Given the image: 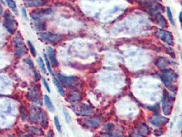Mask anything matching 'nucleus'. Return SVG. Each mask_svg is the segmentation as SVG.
<instances>
[{"label":"nucleus","instance_id":"6","mask_svg":"<svg viewBox=\"0 0 182 137\" xmlns=\"http://www.w3.org/2000/svg\"><path fill=\"white\" fill-rule=\"evenodd\" d=\"M173 109V99L165 91L164 93V97L162 99V110L163 112L165 115H170Z\"/></svg>","mask_w":182,"mask_h":137},{"label":"nucleus","instance_id":"25","mask_svg":"<svg viewBox=\"0 0 182 137\" xmlns=\"http://www.w3.org/2000/svg\"><path fill=\"white\" fill-rule=\"evenodd\" d=\"M54 123H55V125H56V128L58 131L59 132H61V131H62L61 125H60L59 120H58V118L57 117V116H55L54 117Z\"/></svg>","mask_w":182,"mask_h":137},{"label":"nucleus","instance_id":"4","mask_svg":"<svg viewBox=\"0 0 182 137\" xmlns=\"http://www.w3.org/2000/svg\"><path fill=\"white\" fill-rule=\"evenodd\" d=\"M14 43H15V56L16 57L22 56L27 52V47L25 43H24L23 38L19 32L15 37Z\"/></svg>","mask_w":182,"mask_h":137},{"label":"nucleus","instance_id":"7","mask_svg":"<svg viewBox=\"0 0 182 137\" xmlns=\"http://www.w3.org/2000/svg\"><path fill=\"white\" fill-rule=\"evenodd\" d=\"M57 78L60 83L65 87L71 88L76 85L78 82V78L74 76H64L62 74H58Z\"/></svg>","mask_w":182,"mask_h":137},{"label":"nucleus","instance_id":"35","mask_svg":"<svg viewBox=\"0 0 182 137\" xmlns=\"http://www.w3.org/2000/svg\"><path fill=\"white\" fill-rule=\"evenodd\" d=\"M133 137H146V136H145L142 135H136L133 136Z\"/></svg>","mask_w":182,"mask_h":137},{"label":"nucleus","instance_id":"16","mask_svg":"<svg viewBox=\"0 0 182 137\" xmlns=\"http://www.w3.org/2000/svg\"><path fill=\"white\" fill-rule=\"evenodd\" d=\"M53 83L57 88V90H58V92H59V93L62 96H64V91L63 87L61 86V84L60 83V82L58 81V79H56V78H53Z\"/></svg>","mask_w":182,"mask_h":137},{"label":"nucleus","instance_id":"3","mask_svg":"<svg viewBox=\"0 0 182 137\" xmlns=\"http://www.w3.org/2000/svg\"><path fill=\"white\" fill-rule=\"evenodd\" d=\"M37 36L42 42L49 44H56L63 39L60 34L51 32H39L37 33Z\"/></svg>","mask_w":182,"mask_h":137},{"label":"nucleus","instance_id":"23","mask_svg":"<svg viewBox=\"0 0 182 137\" xmlns=\"http://www.w3.org/2000/svg\"><path fill=\"white\" fill-rule=\"evenodd\" d=\"M27 44H28L29 49L30 50L31 54H32V56L35 57L36 56V51L35 50V48H34L33 45L32 43H31L30 41H28V42H27Z\"/></svg>","mask_w":182,"mask_h":137},{"label":"nucleus","instance_id":"8","mask_svg":"<svg viewBox=\"0 0 182 137\" xmlns=\"http://www.w3.org/2000/svg\"><path fill=\"white\" fill-rule=\"evenodd\" d=\"M156 35L157 37H158L159 39L163 40L164 42L170 45H173L174 39L173 34L170 32H169V31L164 30H157V32H156Z\"/></svg>","mask_w":182,"mask_h":137},{"label":"nucleus","instance_id":"27","mask_svg":"<svg viewBox=\"0 0 182 137\" xmlns=\"http://www.w3.org/2000/svg\"><path fill=\"white\" fill-rule=\"evenodd\" d=\"M167 15H168V17H169V20L170 21L171 23H172L173 25H175V21H174V19H173V14H172V12H171V10H170L169 8H167Z\"/></svg>","mask_w":182,"mask_h":137},{"label":"nucleus","instance_id":"5","mask_svg":"<svg viewBox=\"0 0 182 137\" xmlns=\"http://www.w3.org/2000/svg\"><path fill=\"white\" fill-rule=\"evenodd\" d=\"M3 26L10 34L15 33L17 27V22L12 15V14L8 11L6 12L4 14Z\"/></svg>","mask_w":182,"mask_h":137},{"label":"nucleus","instance_id":"22","mask_svg":"<svg viewBox=\"0 0 182 137\" xmlns=\"http://www.w3.org/2000/svg\"><path fill=\"white\" fill-rule=\"evenodd\" d=\"M103 128L106 132H112L114 130V125L112 123H108V124L104 125Z\"/></svg>","mask_w":182,"mask_h":137},{"label":"nucleus","instance_id":"18","mask_svg":"<svg viewBox=\"0 0 182 137\" xmlns=\"http://www.w3.org/2000/svg\"><path fill=\"white\" fill-rule=\"evenodd\" d=\"M168 64H169V62L165 58H162L157 62V66L162 69H166V68Z\"/></svg>","mask_w":182,"mask_h":137},{"label":"nucleus","instance_id":"30","mask_svg":"<svg viewBox=\"0 0 182 137\" xmlns=\"http://www.w3.org/2000/svg\"><path fill=\"white\" fill-rule=\"evenodd\" d=\"M43 84H44V87L46 88L47 91L48 92H50V88H49V85H48L47 81L45 80V79H44V78H43Z\"/></svg>","mask_w":182,"mask_h":137},{"label":"nucleus","instance_id":"12","mask_svg":"<svg viewBox=\"0 0 182 137\" xmlns=\"http://www.w3.org/2000/svg\"><path fill=\"white\" fill-rule=\"evenodd\" d=\"M26 130L28 132L30 135H43V132L41 130L40 128H35V127L33 126H29V125H26Z\"/></svg>","mask_w":182,"mask_h":137},{"label":"nucleus","instance_id":"17","mask_svg":"<svg viewBox=\"0 0 182 137\" xmlns=\"http://www.w3.org/2000/svg\"><path fill=\"white\" fill-rule=\"evenodd\" d=\"M156 20H157V23L158 24L160 27H165L167 26V21L162 15L158 14V15H157Z\"/></svg>","mask_w":182,"mask_h":137},{"label":"nucleus","instance_id":"26","mask_svg":"<svg viewBox=\"0 0 182 137\" xmlns=\"http://www.w3.org/2000/svg\"><path fill=\"white\" fill-rule=\"evenodd\" d=\"M6 2L8 3V6L10 7L11 9L15 10L16 8V3L14 2V0H6Z\"/></svg>","mask_w":182,"mask_h":137},{"label":"nucleus","instance_id":"29","mask_svg":"<svg viewBox=\"0 0 182 137\" xmlns=\"http://www.w3.org/2000/svg\"><path fill=\"white\" fill-rule=\"evenodd\" d=\"M64 111V116H65V118H66V121L67 123H69L71 121V116L70 115H68V113L67 112V111H66V110H63Z\"/></svg>","mask_w":182,"mask_h":137},{"label":"nucleus","instance_id":"19","mask_svg":"<svg viewBox=\"0 0 182 137\" xmlns=\"http://www.w3.org/2000/svg\"><path fill=\"white\" fill-rule=\"evenodd\" d=\"M123 135L121 132H106L101 136V137H122Z\"/></svg>","mask_w":182,"mask_h":137},{"label":"nucleus","instance_id":"33","mask_svg":"<svg viewBox=\"0 0 182 137\" xmlns=\"http://www.w3.org/2000/svg\"><path fill=\"white\" fill-rule=\"evenodd\" d=\"M24 60H25V61L26 62V63H27V64H28L31 67H33V68H34V64H33V62H32V60H31L30 59H28V58H27V59H25Z\"/></svg>","mask_w":182,"mask_h":137},{"label":"nucleus","instance_id":"1","mask_svg":"<svg viewBox=\"0 0 182 137\" xmlns=\"http://www.w3.org/2000/svg\"><path fill=\"white\" fill-rule=\"evenodd\" d=\"M160 76L162 79L163 83L165 84L166 87L169 88L170 90H175V87L174 84L177 82V75L175 72H174L171 69H164L162 73L160 75Z\"/></svg>","mask_w":182,"mask_h":137},{"label":"nucleus","instance_id":"13","mask_svg":"<svg viewBox=\"0 0 182 137\" xmlns=\"http://www.w3.org/2000/svg\"><path fill=\"white\" fill-rule=\"evenodd\" d=\"M77 113H79V114L81 115H88L92 114V109L88 107L86 105H82L81 107H80V110L78 111H77Z\"/></svg>","mask_w":182,"mask_h":137},{"label":"nucleus","instance_id":"32","mask_svg":"<svg viewBox=\"0 0 182 137\" xmlns=\"http://www.w3.org/2000/svg\"><path fill=\"white\" fill-rule=\"evenodd\" d=\"M40 78V74H39V72H37V71L34 72V79H35V80L36 81L39 80Z\"/></svg>","mask_w":182,"mask_h":137},{"label":"nucleus","instance_id":"14","mask_svg":"<svg viewBox=\"0 0 182 137\" xmlns=\"http://www.w3.org/2000/svg\"><path fill=\"white\" fill-rule=\"evenodd\" d=\"M86 125H88V127L92 128H96L100 124V121H99L97 119H88L86 120V121L85 122Z\"/></svg>","mask_w":182,"mask_h":137},{"label":"nucleus","instance_id":"15","mask_svg":"<svg viewBox=\"0 0 182 137\" xmlns=\"http://www.w3.org/2000/svg\"><path fill=\"white\" fill-rule=\"evenodd\" d=\"M44 104H45V106H46V107L47 108V109L49 110L50 112H53L55 109H54L52 102H51V99L48 97L47 95H44Z\"/></svg>","mask_w":182,"mask_h":137},{"label":"nucleus","instance_id":"28","mask_svg":"<svg viewBox=\"0 0 182 137\" xmlns=\"http://www.w3.org/2000/svg\"><path fill=\"white\" fill-rule=\"evenodd\" d=\"M44 58H45V61H46V63L47 65V68H48V70H49V72L51 73H52V70H51V64H50V62L48 60V58L46 56L45 54L44 55Z\"/></svg>","mask_w":182,"mask_h":137},{"label":"nucleus","instance_id":"21","mask_svg":"<svg viewBox=\"0 0 182 137\" xmlns=\"http://www.w3.org/2000/svg\"><path fill=\"white\" fill-rule=\"evenodd\" d=\"M138 132L140 133V135H147L149 131L148 128H147V126L145 124H142L140 126V128L138 129Z\"/></svg>","mask_w":182,"mask_h":137},{"label":"nucleus","instance_id":"10","mask_svg":"<svg viewBox=\"0 0 182 137\" xmlns=\"http://www.w3.org/2000/svg\"><path fill=\"white\" fill-rule=\"evenodd\" d=\"M23 2L27 8H39L45 5L47 0H23Z\"/></svg>","mask_w":182,"mask_h":137},{"label":"nucleus","instance_id":"24","mask_svg":"<svg viewBox=\"0 0 182 137\" xmlns=\"http://www.w3.org/2000/svg\"><path fill=\"white\" fill-rule=\"evenodd\" d=\"M35 28L37 30H44L46 29V25L43 23H38L35 24Z\"/></svg>","mask_w":182,"mask_h":137},{"label":"nucleus","instance_id":"2","mask_svg":"<svg viewBox=\"0 0 182 137\" xmlns=\"http://www.w3.org/2000/svg\"><path fill=\"white\" fill-rule=\"evenodd\" d=\"M31 122L34 123H39L40 124L42 125L44 128H47V119L45 113L41 109H34V111L31 112L30 116Z\"/></svg>","mask_w":182,"mask_h":137},{"label":"nucleus","instance_id":"31","mask_svg":"<svg viewBox=\"0 0 182 137\" xmlns=\"http://www.w3.org/2000/svg\"><path fill=\"white\" fill-rule=\"evenodd\" d=\"M154 134H155V135L156 136H160L162 135L163 131L162 130H160V129H157L156 130V131H154Z\"/></svg>","mask_w":182,"mask_h":137},{"label":"nucleus","instance_id":"9","mask_svg":"<svg viewBox=\"0 0 182 137\" xmlns=\"http://www.w3.org/2000/svg\"><path fill=\"white\" fill-rule=\"evenodd\" d=\"M169 121V119L163 116L162 115H156L154 116L153 118L150 119V123H152L153 125H155L156 127H162L163 125H166Z\"/></svg>","mask_w":182,"mask_h":137},{"label":"nucleus","instance_id":"20","mask_svg":"<svg viewBox=\"0 0 182 137\" xmlns=\"http://www.w3.org/2000/svg\"><path fill=\"white\" fill-rule=\"evenodd\" d=\"M37 62H38V63H39V67H40V68L41 71H42L44 73H47L46 67H45V65H44V61H43V60L42 59V58L39 57V58H38Z\"/></svg>","mask_w":182,"mask_h":137},{"label":"nucleus","instance_id":"11","mask_svg":"<svg viewBox=\"0 0 182 137\" xmlns=\"http://www.w3.org/2000/svg\"><path fill=\"white\" fill-rule=\"evenodd\" d=\"M47 51L48 57H49V59L51 62V63L54 66H57V65L58 64V63L56 58V50H54L53 48L49 47L47 48Z\"/></svg>","mask_w":182,"mask_h":137},{"label":"nucleus","instance_id":"34","mask_svg":"<svg viewBox=\"0 0 182 137\" xmlns=\"http://www.w3.org/2000/svg\"><path fill=\"white\" fill-rule=\"evenodd\" d=\"M179 19H180V23H181V27H182V12H180V14Z\"/></svg>","mask_w":182,"mask_h":137}]
</instances>
